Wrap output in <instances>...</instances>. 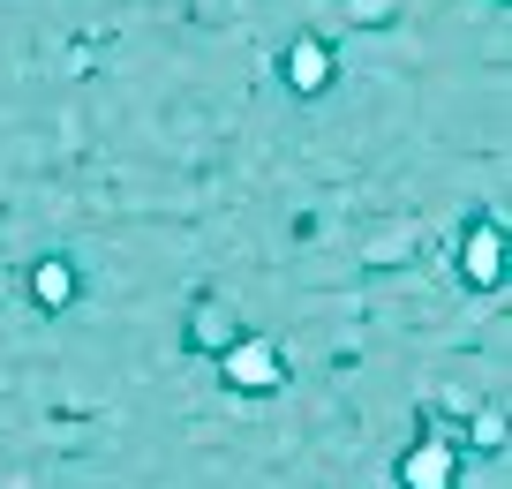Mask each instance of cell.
Returning a JSON list of instances; mask_svg holds the SVG:
<instances>
[{
  "label": "cell",
  "instance_id": "8992f818",
  "mask_svg": "<svg viewBox=\"0 0 512 489\" xmlns=\"http://www.w3.org/2000/svg\"><path fill=\"white\" fill-rule=\"evenodd\" d=\"M475 279H482V286H490V279H497V241H490V234H482V241H475Z\"/></svg>",
  "mask_w": 512,
  "mask_h": 489
},
{
  "label": "cell",
  "instance_id": "7a4b0ae2",
  "mask_svg": "<svg viewBox=\"0 0 512 489\" xmlns=\"http://www.w3.org/2000/svg\"><path fill=\"white\" fill-rule=\"evenodd\" d=\"M452 467H460L452 444H415V452L400 459V482L407 489H452Z\"/></svg>",
  "mask_w": 512,
  "mask_h": 489
},
{
  "label": "cell",
  "instance_id": "6da1fadb",
  "mask_svg": "<svg viewBox=\"0 0 512 489\" xmlns=\"http://www.w3.org/2000/svg\"><path fill=\"white\" fill-rule=\"evenodd\" d=\"M226 384H234V392H272L279 384V347H264V339H241L234 354H226Z\"/></svg>",
  "mask_w": 512,
  "mask_h": 489
},
{
  "label": "cell",
  "instance_id": "3957f363",
  "mask_svg": "<svg viewBox=\"0 0 512 489\" xmlns=\"http://www.w3.org/2000/svg\"><path fill=\"white\" fill-rule=\"evenodd\" d=\"M31 301H46V309H68V301H76V279H68V264H38V271H31Z\"/></svg>",
  "mask_w": 512,
  "mask_h": 489
},
{
  "label": "cell",
  "instance_id": "277c9868",
  "mask_svg": "<svg viewBox=\"0 0 512 489\" xmlns=\"http://www.w3.org/2000/svg\"><path fill=\"white\" fill-rule=\"evenodd\" d=\"M294 83H302V91H317V83H324V46H317V38L294 46Z\"/></svg>",
  "mask_w": 512,
  "mask_h": 489
},
{
  "label": "cell",
  "instance_id": "5b68a950",
  "mask_svg": "<svg viewBox=\"0 0 512 489\" xmlns=\"http://www.w3.org/2000/svg\"><path fill=\"white\" fill-rule=\"evenodd\" d=\"M234 339V324H219V309H211V301H204V309H196V339H204V347H211V339Z\"/></svg>",
  "mask_w": 512,
  "mask_h": 489
}]
</instances>
